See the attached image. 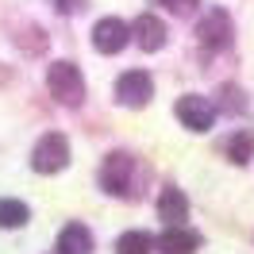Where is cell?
Segmentation results:
<instances>
[{
  "label": "cell",
  "mask_w": 254,
  "mask_h": 254,
  "mask_svg": "<svg viewBox=\"0 0 254 254\" xmlns=\"http://www.w3.org/2000/svg\"><path fill=\"white\" fill-rule=\"evenodd\" d=\"M65 162H69V143L62 131H47L31 150L35 174H58V170H65Z\"/></svg>",
  "instance_id": "1"
},
{
  "label": "cell",
  "mask_w": 254,
  "mask_h": 254,
  "mask_svg": "<svg viewBox=\"0 0 254 254\" xmlns=\"http://www.w3.org/2000/svg\"><path fill=\"white\" fill-rule=\"evenodd\" d=\"M47 85L62 104H77L81 96H85V77H81V69L73 62H50Z\"/></svg>",
  "instance_id": "2"
},
{
  "label": "cell",
  "mask_w": 254,
  "mask_h": 254,
  "mask_svg": "<svg viewBox=\"0 0 254 254\" xmlns=\"http://www.w3.org/2000/svg\"><path fill=\"white\" fill-rule=\"evenodd\" d=\"M131 177H135V158L124 154V150L108 154L104 166H100V185H104V192H112V196H127Z\"/></svg>",
  "instance_id": "3"
},
{
  "label": "cell",
  "mask_w": 254,
  "mask_h": 254,
  "mask_svg": "<svg viewBox=\"0 0 254 254\" xmlns=\"http://www.w3.org/2000/svg\"><path fill=\"white\" fill-rule=\"evenodd\" d=\"M231 35H235V27H231V16H227L223 8H208L204 19L196 23V39H200V47H208V50H223L231 43Z\"/></svg>",
  "instance_id": "4"
},
{
  "label": "cell",
  "mask_w": 254,
  "mask_h": 254,
  "mask_svg": "<svg viewBox=\"0 0 254 254\" xmlns=\"http://www.w3.org/2000/svg\"><path fill=\"white\" fill-rule=\"evenodd\" d=\"M116 96L124 100L127 108H143V104H150V96H154V81L143 69H127L124 77L116 81Z\"/></svg>",
  "instance_id": "5"
},
{
  "label": "cell",
  "mask_w": 254,
  "mask_h": 254,
  "mask_svg": "<svg viewBox=\"0 0 254 254\" xmlns=\"http://www.w3.org/2000/svg\"><path fill=\"white\" fill-rule=\"evenodd\" d=\"M127 43H131V27H127L124 19L104 16V19L93 27V47L100 50V54H120Z\"/></svg>",
  "instance_id": "6"
},
{
  "label": "cell",
  "mask_w": 254,
  "mask_h": 254,
  "mask_svg": "<svg viewBox=\"0 0 254 254\" xmlns=\"http://www.w3.org/2000/svg\"><path fill=\"white\" fill-rule=\"evenodd\" d=\"M177 120L189 127V131H208V127L216 124V108H212V100L189 93V96L177 100Z\"/></svg>",
  "instance_id": "7"
},
{
  "label": "cell",
  "mask_w": 254,
  "mask_h": 254,
  "mask_svg": "<svg viewBox=\"0 0 254 254\" xmlns=\"http://www.w3.org/2000/svg\"><path fill=\"white\" fill-rule=\"evenodd\" d=\"M131 35H135V43L143 50H162L166 47V23H162L158 16H150V12H143V16L135 19Z\"/></svg>",
  "instance_id": "8"
},
{
  "label": "cell",
  "mask_w": 254,
  "mask_h": 254,
  "mask_svg": "<svg viewBox=\"0 0 254 254\" xmlns=\"http://www.w3.org/2000/svg\"><path fill=\"white\" fill-rule=\"evenodd\" d=\"M158 251L162 254H192V251H200V235L189 231V227H166L158 239Z\"/></svg>",
  "instance_id": "9"
},
{
  "label": "cell",
  "mask_w": 254,
  "mask_h": 254,
  "mask_svg": "<svg viewBox=\"0 0 254 254\" xmlns=\"http://www.w3.org/2000/svg\"><path fill=\"white\" fill-rule=\"evenodd\" d=\"M158 216L170 223V227H181V220L189 216V200H185V192L174 189V185H166L162 196H158Z\"/></svg>",
  "instance_id": "10"
},
{
  "label": "cell",
  "mask_w": 254,
  "mask_h": 254,
  "mask_svg": "<svg viewBox=\"0 0 254 254\" xmlns=\"http://www.w3.org/2000/svg\"><path fill=\"white\" fill-rule=\"evenodd\" d=\"M58 254H93V231L85 223H65L58 235Z\"/></svg>",
  "instance_id": "11"
},
{
  "label": "cell",
  "mask_w": 254,
  "mask_h": 254,
  "mask_svg": "<svg viewBox=\"0 0 254 254\" xmlns=\"http://www.w3.org/2000/svg\"><path fill=\"white\" fill-rule=\"evenodd\" d=\"M254 154V135L251 131H235L231 139H227V158L235 162V166H247Z\"/></svg>",
  "instance_id": "12"
},
{
  "label": "cell",
  "mask_w": 254,
  "mask_h": 254,
  "mask_svg": "<svg viewBox=\"0 0 254 254\" xmlns=\"http://www.w3.org/2000/svg\"><path fill=\"white\" fill-rule=\"evenodd\" d=\"M150 247H154V239L146 231H124L116 239V254H150Z\"/></svg>",
  "instance_id": "13"
},
{
  "label": "cell",
  "mask_w": 254,
  "mask_h": 254,
  "mask_svg": "<svg viewBox=\"0 0 254 254\" xmlns=\"http://www.w3.org/2000/svg\"><path fill=\"white\" fill-rule=\"evenodd\" d=\"M27 204L23 200H0V227H23L27 223Z\"/></svg>",
  "instance_id": "14"
},
{
  "label": "cell",
  "mask_w": 254,
  "mask_h": 254,
  "mask_svg": "<svg viewBox=\"0 0 254 254\" xmlns=\"http://www.w3.org/2000/svg\"><path fill=\"white\" fill-rule=\"evenodd\" d=\"M158 4H166L170 12H177V16H185V12H192L200 0H158Z\"/></svg>",
  "instance_id": "15"
},
{
  "label": "cell",
  "mask_w": 254,
  "mask_h": 254,
  "mask_svg": "<svg viewBox=\"0 0 254 254\" xmlns=\"http://www.w3.org/2000/svg\"><path fill=\"white\" fill-rule=\"evenodd\" d=\"M58 4V12H73V8H81V0H54Z\"/></svg>",
  "instance_id": "16"
}]
</instances>
